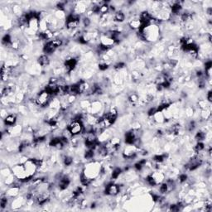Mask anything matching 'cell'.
<instances>
[{
  "label": "cell",
  "instance_id": "obj_1",
  "mask_svg": "<svg viewBox=\"0 0 212 212\" xmlns=\"http://www.w3.org/2000/svg\"><path fill=\"white\" fill-rule=\"evenodd\" d=\"M68 131L72 136H78L84 131V124L81 120H72V121L66 127Z\"/></svg>",
  "mask_w": 212,
  "mask_h": 212
},
{
  "label": "cell",
  "instance_id": "obj_2",
  "mask_svg": "<svg viewBox=\"0 0 212 212\" xmlns=\"http://www.w3.org/2000/svg\"><path fill=\"white\" fill-rule=\"evenodd\" d=\"M51 100H52V95L44 90L38 95L35 100V104L39 107H46L49 105Z\"/></svg>",
  "mask_w": 212,
  "mask_h": 212
},
{
  "label": "cell",
  "instance_id": "obj_3",
  "mask_svg": "<svg viewBox=\"0 0 212 212\" xmlns=\"http://www.w3.org/2000/svg\"><path fill=\"white\" fill-rule=\"evenodd\" d=\"M120 192V185L115 184L112 182L108 183L105 186V194L108 196H117Z\"/></svg>",
  "mask_w": 212,
  "mask_h": 212
},
{
  "label": "cell",
  "instance_id": "obj_4",
  "mask_svg": "<svg viewBox=\"0 0 212 212\" xmlns=\"http://www.w3.org/2000/svg\"><path fill=\"white\" fill-rule=\"evenodd\" d=\"M78 64V60L77 58L75 57H70L66 59L64 63V68H65V71L67 73L71 72L75 68V66L77 65Z\"/></svg>",
  "mask_w": 212,
  "mask_h": 212
},
{
  "label": "cell",
  "instance_id": "obj_5",
  "mask_svg": "<svg viewBox=\"0 0 212 212\" xmlns=\"http://www.w3.org/2000/svg\"><path fill=\"white\" fill-rule=\"evenodd\" d=\"M4 124L6 126H9V127H13V125L15 124L17 122V115L14 114H9L4 118L3 120Z\"/></svg>",
  "mask_w": 212,
  "mask_h": 212
},
{
  "label": "cell",
  "instance_id": "obj_6",
  "mask_svg": "<svg viewBox=\"0 0 212 212\" xmlns=\"http://www.w3.org/2000/svg\"><path fill=\"white\" fill-rule=\"evenodd\" d=\"M129 28L133 30H138L139 31L140 29H142V22L140 20L139 18L138 19H133L129 23Z\"/></svg>",
  "mask_w": 212,
  "mask_h": 212
},
{
  "label": "cell",
  "instance_id": "obj_7",
  "mask_svg": "<svg viewBox=\"0 0 212 212\" xmlns=\"http://www.w3.org/2000/svg\"><path fill=\"white\" fill-rule=\"evenodd\" d=\"M38 64L43 66V67H46L47 66L50 64V59H49V56L46 54H43V55H41L38 59Z\"/></svg>",
  "mask_w": 212,
  "mask_h": 212
},
{
  "label": "cell",
  "instance_id": "obj_8",
  "mask_svg": "<svg viewBox=\"0 0 212 212\" xmlns=\"http://www.w3.org/2000/svg\"><path fill=\"white\" fill-rule=\"evenodd\" d=\"M56 51V48L53 46V44L52 43L51 41H49L48 43H47L43 47V52L45 53L46 55H48V54H52L53 52H55Z\"/></svg>",
  "mask_w": 212,
  "mask_h": 212
},
{
  "label": "cell",
  "instance_id": "obj_9",
  "mask_svg": "<svg viewBox=\"0 0 212 212\" xmlns=\"http://www.w3.org/2000/svg\"><path fill=\"white\" fill-rule=\"evenodd\" d=\"M113 19L117 23H123L125 19V14L122 11H116L113 16Z\"/></svg>",
  "mask_w": 212,
  "mask_h": 212
},
{
  "label": "cell",
  "instance_id": "obj_10",
  "mask_svg": "<svg viewBox=\"0 0 212 212\" xmlns=\"http://www.w3.org/2000/svg\"><path fill=\"white\" fill-rule=\"evenodd\" d=\"M205 138H206V133L204 131H198L195 135V139L196 140V142H202Z\"/></svg>",
  "mask_w": 212,
  "mask_h": 212
},
{
  "label": "cell",
  "instance_id": "obj_11",
  "mask_svg": "<svg viewBox=\"0 0 212 212\" xmlns=\"http://www.w3.org/2000/svg\"><path fill=\"white\" fill-rule=\"evenodd\" d=\"M122 169L120 167H115V169L112 171V173H111V178L112 179H118L122 173Z\"/></svg>",
  "mask_w": 212,
  "mask_h": 212
},
{
  "label": "cell",
  "instance_id": "obj_12",
  "mask_svg": "<svg viewBox=\"0 0 212 212\" xmlns=\"http://www.w3.org/2000/svg\"><path fill=\"white\" fill-rule=\"evenodd\" d=\"M129 101L132 105H135L136 104L138 103L139 101V97L137 94H131V95L129 96Z\"/></svg>",
  "mask_w": 212,
  "mask_h": 212
},
{
  "label": "cell",
  "instance_id": "obj_13",
  "mask_svg": "<svg viewBox=\"0 0 212 212\" xmlns=\"http://www.w3.org/2000/svg\"><path fill=\"white\" fill-rule=\"evenodd\" d=\"M62 162L63 164L65 165V167H70L73 163V158L70 156L66 155V156H64V157H63Z\"/></svg>",
  "mask_w": 212,
  "mask_h": 212
},
{
  "label": "cell",
  "instance_id": "obj_14",
  "mask_svg": "<svg viewBox=\"0 0 212 212\" xmlns=\"http://www.w3.org/2000/svg\"><path fill=\"white\" fill-rule=\"evenodd\" d=\"M8 205V196H2L1 200H0V205H1V208L2 209H4Z\"/></svg>",
  "mask_w": 212,
  "mask_h": 212
},
{
  "label": "cell",
  "instance_id": "obj_15",
  "mask_svg": "<svg viewBox=\"0 0 212 212\" xmlns=\"http://www.w3.org/2000/svg\"><path fill=\"white\" fill-rule=\"evenodd\" d=\"M109 68V64L106 62H105V61H103V62L100 63L99 64V69H100V70H102V71H105V70H106Z\"/></svg>",
  "mask_w": 212,
  "mask_h": 212
},
{
  "label": "cell",
  "instance_id": "obj_16",
  "mask_svg": "<svg viewBox=\"0 0 212 212\" xmlns=\"http://www.w3.org/2000/svg\"><path fill=\"white\" fill-rule=\"evenodd\" d=\"M206 99H207V100H208V102L211 103V101H212V92H211V90H209V91H208V93H207V94H206Z\"/></svg>",
  "mask_w": 212,
  "mask_h": 212
}]
</instances>
